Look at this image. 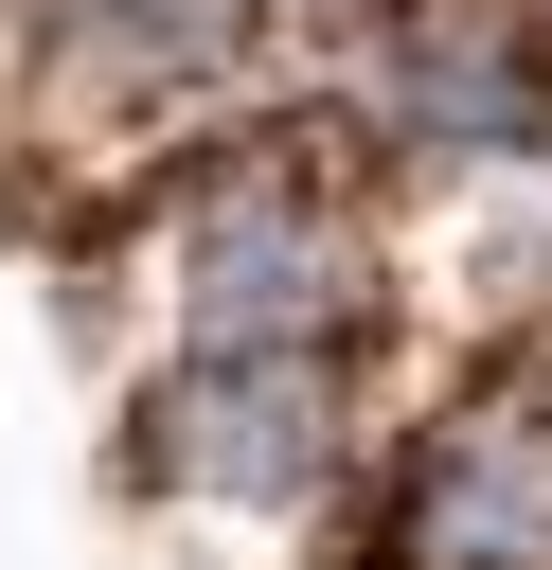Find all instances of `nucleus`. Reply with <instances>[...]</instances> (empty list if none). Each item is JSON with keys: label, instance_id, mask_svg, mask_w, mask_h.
I'll return each instance as SVG.
<instances>
[{"label": "nucleus", "instance_id": "3", "mask_svg": "<svg viewBox=\"0 0 552 570\" xmlns=\"http://www.w3.org/2000/svg\"><path fill=\"white\" fill-rule=\"evenodd\" d=\"M374 570H552V463H534V428H516V410L427 428L410 481H392Z\"/></svg>", "mask_w": 552, "mask_h": 570}, {"label": "nucleus", "instance_id": "1", "mask_svg": "<svg viewBox=\"0 0 552 570\" xmlns=\"http://www.w3.org/2000/svg\"><path fill=\"white\" fill-rule=\"evenodd\" d=\"M178 303H196V356H321V338H338V303H356V232H338V196L285 160V125H267L249 160L196 178Z\"/></svg>", "mask_w": 552, "mask_h": 570}, {"label": "nucleus", "instance_id": "2", "mask_svg": "<svg viewBox=\"0 0 552 570\" xmlns=\"http://www.w3.org/2000/svg\"><path fill=\"white\" fill-rule=\"evenodd\" d=\"M321 445H338L321 356H196L142 392V481H178V499H303Z\"/></svg>", "mask_w": 552, "mask_h": 570}, {"label": "nucleus", "instance_id": "4", "mask_svg": "<svg viewBox=\"0 0 552 570\" xmlns=\"http://www.w3.org/2000/svg\"><path fill=\"white\" fill-rule=\"evenodd\" d=\"M231 18H249V0H71V36H89L107 71H214Z\"/></svg>", "mask_w": 552, "mask_h": 570}]
</instances>
